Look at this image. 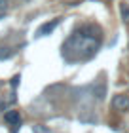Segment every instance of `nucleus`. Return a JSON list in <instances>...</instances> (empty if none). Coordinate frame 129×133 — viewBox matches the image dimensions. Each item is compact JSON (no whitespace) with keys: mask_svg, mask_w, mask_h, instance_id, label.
<instances>
[{"mask_svg":"<svg viewBox=\"0 0 129 133\" xmlns=\"http://www.w3.org/2000/svg\"><path fill=\"white\" fill-rule=\"evenodd\" d=\"M104 95H106V84L99 82L97 86H93V97H97V101H104Z\"/></svg>","mask_w":129,"mask_h":133,"instance_id":"obj_6","label":"nucleus"},{"mask_svg":"<svg viewBox=\"0 0 129 133\" xmlns=\"http://www.w3.org/2000/svg\"><path fill=\"white\" fill-rule=\"evenodd\" d=\"M15 55V50H11V48H0V61H4V59H10Z\"/></svg>","mask_w":129,"mask_h":133,"instance_id":"obj_7","label":"nucleus"},{"mask_svg":"<svg viewBox=\"0 0 129 133\" xmlns=\"http://www.w3.org/2000/svg\"><path fill=\"white\" fill-rule=\"evenodd\" d=\"M8 8V0H0V10H6Z\"/></svg>","mask_w":129,"mask_h":133,"instance_id":"obj_10","label":"nucleus"},{"mask_svg":"<svg viewBox=\"0 0 129 133\" xmlns=\"http://www.w3.org/2000/svg\"><path fill=\"white\" fill-rule=\"evenodd\" d=\"M101 48V40L97 38H87L82 32H74L70 34V38L63 44V55H66L69 61H85V59H91L97 53V50Z\"/></svg>","mask_w":129,"mask_h":133,"instance_id":"obj_1","label":"nucleus"},{"mask_svg":"<svg viewBox=\"0 0 129 133\" xmlns=\"http://www.w3.org/2000/svg\"><path fill=\"white\" fill-rule=\"evenodd\" d=\"M4 120L8 122L10 125H13V128H17V125L21 124V116H19V110H8L4 114Z\"/></svg>","mask_w":129,"mask_h":133,"instance_id":"obj_5","label":"nucleus"},{"mask_svg":"<svg viewBox=\"0 0 129 133\" xmlns=\"http://www.w3.org/2000/svg\"><path fill=\"white\" fill-rule=\"evenodd\" d=\"M59 23H61V19L57 17V19H51V21L44 23V25H40L38 31H36V38H42V36H46V34H51L55 29L59 27Z\"/></svg>","mask_w":129,"mask_h":133,"instance_id":"obj_3","label":"nucleus"},{"mask_svg":"<svg viewBox=\"0 0 129 133\" xmlns=\"http://www.w3.org/2000/svg\"><path fill=\"white\" fill-rule=\"evenodd\" d=\"M120 14H121V17H124V21L129 23V4H121L120 6Z\"/></svg>","mask_w":129,"mask_h":133,"instance_id":"obj_8","label":"nucleus"},{"mask_svg":"<svg viewBox=\"0 0 129 133\" xmlns=\"http://www.w3.org/2000/svg\"><path fill=\"white\" fill-rule=\"evenodd\" d=\"M112 107H114V110H118V112L129 110V95L127 93L114 95V97H112Z\"/></svg>","mask_w":129,"mask_h":133,"instance_id":"obj_2","label":"nucleus"},{"mask_svg":"<svg viewBox=\"0 0 129 133\" xmlns=\"http://www.w3.org/2000/svg\"><path fill=\"white\" fill-rule=\"evenodd\" d=\"M0 19H2V14H0Z\"/></svg>","mask_w":129,"mask_h":133,"instance_id":"obj_11","label":"nucleus"},{"mask_svg":"<svg viewBox=\"0 0 129 133\" xmlns=\"http://www.w3.org/2000/svg\"><path fill=\"white\" fill-rule=\"evenodd\" d=\"M78 31L82 32L84 36H87V38H97V40L103 38V36H101V29L97 25H84V27H80Z\"/></svg>","mask_w":129,"mask_h":133,"instance_id":"obj_4","label":"nucleus"},{"mask_svg":"<svg viewBox=\"0 0 129 133\" xmlns=\"http://www.w3.org/2000/svg\"><path fill=\"white\" fill-rule=\"evenodd\" d=\"M34 133H47V128H44V125H34Z\"/></svg>","mask_w":129,"mask_h":133,"instance_id":"obj_9","label":"nucleus"}]
</instances>
